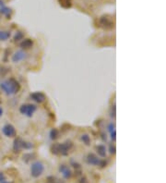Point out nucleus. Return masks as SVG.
Segmentation results:
<instances>
[{"label":"nucleus","instance_id":"9d476101","mask_svg":"<svg viewBox=\"0 0 166 183\" xmlns=\"http://www.w3.org/2000/svg\"><path fill=\"white\" fill-rule=\"evenodd\" d=\"M59 172L62 174V176L65 178H70L71 175H72V172L70 170V168L68 167H67L66 165H61L59 167Z\"/></svg>","mask_w":166,"mask_h":183},{"label":"nucleus","instance_id":"f03ea898","mask_svg":"<svg viewBox=\"0 0 166 183\" xmlns=\"http://www.w3.org/2000/svg\"><path fill=\"white\" fill-rule=\"evenodd\" d=\"M45 171V166L40 161H35L31 166V175L33 178H39Z\"/></svg>","mask_w":166,"mask_h":183},{"label":"nucleus","instance_id":"20e7f679","mask_svg":"<svg viewBox=\"0 0 166 183\" xmlns=\"http://www.w3.org/2000/svg\"><path fill=\"white\" fill-rule=\"evenodd\" d=\"M72 142L70 141H66L63 143H57V152L58 155L61 154L62 156H67L69 152V150L72 148Z\"/></svg>","mask_w":166,"mask_h":183},{"label":"nucleus","instance_id":"5701e85b","mask_svg":"<svg viewBox=\"0 0 166 183\" xmlns=\"http://www.w3.org/2000/svg\"><path fill=\"white\" fill-rule=\"evenodd\" d=\"M109 149H110V154H112V155H114V154H115V150H116V149H115V146H114V145H112V144H111Z\"/></svg>","mask_w":166,"mask_h":183},{"label":"nucleus","instance_id":"393cba45","mask_svg":"<svg viewBox=\"0 0 166 183\" xmlns=\"http://www.w3.org/2000/svg\"><path fill=\"white\" fill-rule=\"evenodd\" d=\"M111 139H112L114 141H115V139H116V131H115V130H113V131L111 132Z\"/></svg>","mask_w":166,"mask_h":183},{"label":"nucleus","instance_id":"bb28decb","mask_svg":"<svg viewBox=\"0 0 166 183\" xmlns=\"http://www.w3.org/2000/svg\"><path fill=\"white\" fill-rule=\"evenodd\" d=\"M3 115V109H2V107L0 106V117H1Z\"/></svg>","mask_w":166,"mask_h":183},{"label":"nucleus","instance_id":"ddd939ff","mask_svg":"<svg viewBox=\"0 0 166 183\" xmlns=\"http://www.w3.org/2000/svg\"><path fill=\"white\" fill-rule=\"evenodd\" d=\"M96 151L101 157H106V147L103 144H100L96 147Z\"/></svg>","mask_w":166,"mask_h":183},{"label":"nucleus","instance_id":"412c9836","mask_svg":"<svg viewBox=\"0 0 166 183\" xmlns=\"http://www.w3.org/2000/svg\"><path fill=\"white\" fill-rule=\"evenodd\" d=\"M26 149V150H29V149H31L33 148V144L31 143V142H28V141H22V149Z\"/></svg>","mask_w":166,"mask_h":183},{"label":"nucleus","instance_id":"1a4fd4ad","mask_svg":"<svg viewBox=\"0 0 166 183\" xmlns=\"http://www.w3.org/2000/svg\"><path fill=\"white\" fill-rule=\"evenodd\" d=\"M31 98L33 101H35V102H37V103H39V104H41V103H43V102L45 101V95L43 93H41V92L32 93L31 94Z\"/></svg>","mask_w":166,"mask_h":183},{"label":"nucleus","instance_id":"9b49d317","mask_svg":"<svg viewBox=\"0 0 166 183\" xmlns=\"http://www.w3.org/2000/svg\"><path fill=\"white\" fill-rule=\"evenodd\" d=\"M22 141L20 138H17L14 141V144H13V149L15 152H20L22 149Z\"/></svg>","mask_w":166,"mask_h":183},{"label":"nucleus","instance_id":"b1692460","mask_svg":"<svg viewBox=\"0 0 166 183\" xmlns=\"http://www.w3.org/2000/svg\"><path fill=\"white\" fill-rule=\"evenodd\" d=\"M114 128H115L114 124V123H110L109 126H108V130H109L110 132H112L113 130H114Z\"/></svg>","mask_w":166,"mask_h":183},{"label":"nucleus","instance_id":"423d86ee","mask_svg":"<svg viewBox=\"0 0 166 183\" xmlns=\"http://www.w3.org/2000/svg\"><path fill=\"white\" fill-rule=\"evenodd\" d=\"M2 132L7 137H13L16 135V130L14 126H12L11 124H6L2 128Z\"/></svg>","mask_w":166,"mask_h":183},{"label":"nucleus","instance_id":"4be33fe9","mask_svg":"<svg viewBox=\"0 0 166 183\" xmlns=\"http://www.w3.org/2000/svg\"><path fill=\"white\" fill-rule=\"evenodd\" d=\"M23 38V33L21 32V31H18V32H16V34H15V37H14V40L17 42V41H20V40H21Z\"/></svg>","mask_w":166,"mask_h":183},{"label":"nucleus","instance_id":"2eb2a0df","mask_svg":"<svg viewBox=\"0 0 166 183\" xmlns=\"http://www.w3.org/2000/svg\"><path fill=\"white\" fill-rule=\"evenodd\" d=\"M33 42L31 39H25L20 43V47H22L23 49H29L32 46Z\"/></svg>","mask_w":166,"mask_h":183},{"label":"nucleus","instance_id":"f257e3e1","mask_svg":"<svg viewBox=\"0 0 166 183\" xmlns=\"http://www.w3.org/2000/svg\"><path fill=\"white\" fill-rule=\"evenodd\" d=\"M0 89L7 95H13V94H16L20 91V84L14 78H9L8 80H5L0 82Z\"/></svg>","mask_w":166,"mask_h":183},{"label":"nucleus","instance_id":"6e6552de","mask_svg":"<svg viewBox=\"0 0 166 183\" xmlns=\"http://www.w3.org/2000/svg\"><path fill=\"white\" fill-rule=\"evenodd\" d=\"M101 159L98 158L97 156H95L94 154H89L88 156H87V163L89 165H92V166H100L101 164Z\"/></svg>","mask_w":166,"mask_h":183},{"label":"nucleus","instance_id":"cd10ccee","mask_svg":"<svg viewBox=\"0 0 166 183\" xmlns=\"http://www.w3.org/2000/svg\"><path fill=\"white\" fill-rule=\"evenodd\" d=\"M102 135H103V136H102V138H103V141H106V135H104V134H103H103H102Z\"/></svg>","mask_w":166,"mask_h":183},{"label":"nucleus","instance_id":"aec40b11","mask_svg":"<svg viewBox=\"0 0 166 183\" xmlns=\"http://www.w3.org/2000/svg\"><path fill=\"white\" fill-rule=\"evenodd\" d=\"M47 183H64L61 181V179L56 178V177H49L47 178Z\"/></svg>","mask_w":166,"mask_h":183},{"label":"nucleus","instance_id":"4468645a","mask_svg":"<svg viewBox=\"0 0 166 183\" xmlns=\"http://www.w3.org/2000/svg\"><path fill=\"white\" fill-rule=\"evenodd\" d=\"M11 36L10 31H1L0 30V41H7Z\"/></svg>","mask_w":166,"mask_h":183},{"label":"nucleus","instance_id":"6ab92c4d","mask_svg":"<svg viewBox=\"0 0 166 183\" xmlns=\"http://www.w3.org/2000/svg\"><path fill=\"white\" fill-rule=\"evenodd\" d=\"M34 157H35V155H34V154H31V153H30V154H25V155L23 156V161H25L26 163H28L29 161L34 159Z\"/></svg>","mask_w":166,"mask_h":183},{"label":"nucleus","instance_id":"39448f33","mask_svg":"<svg viewBox=\"0 0 166 183\" xmlns=\"http://www.w3.org/2000/svg\"><path fill=\"white\" fill-rule=\"evenodd\" d=\"M27 57V54L26 52H24L23 50H18L14 53V55L12 56L11 59H12V62L14 63H19L22 60H24L25 58Z\"/></svg>","mask_w":166,"mask_h":183},{"label":"nucleus","instance_id":"7ed1b4c3","mask_svg":"<svg viewBox=\"0 0 166 183\" xmlns=\"http://www.w3.org/2000/svg\"><path fill=\"white\" fill-rule=\"evenodd\" d=\"M36 105L35 104H22L20 107V111L22 115L27 116L29 118H31L34 114V112L36 111Z\"/></svg>","mask_w":166,"mask_h":183},{"label":"nucleus","instance_id":"a878e982","mask_svg":"<svg viewBox=\"0 0 166 183\" xmlns=\"http://www.w3.org/2000/svg\"><path fill=\"white\" fill-rule=\"evenodd\" d=\"M5 179H6V178H5V176H4V174L0 172V182L3 181V180H5Z\"/></svg>","mask_w":166,"mask_h":183},{"label":"nucleus","instance_id":"f3484780","mask_svg":"<svg viewBox=\"0 0 166 183\" xmlns=\"http://www.w3.org/2000/svg\"><path fill=\"white\" fill-rule=\"evenodd\" d=\"M80 140L83 141V143H85L86 145H90L91 144V138L88 134H82L80 136Z\"/></svg>","mask_w":166,"mask_h":183},{"label":"nucleus","instance_id":"f8f14e48","mask_svg":"<svg viewBox=\"0 0 166 183\" xmlns=\"http://www.w3.org/2000/svg\"><path fill=\"white\" fill-rule=\"evenodd\" d=\"M0 13H1L2 15H4V16H6L7 19H9L11 17L12 10L9 8H7L5 6H1V8H0Z\"/></svg>","mask_w":166,"mask_h":183},{"label":"nucleus","instance_id":"c85d7f7f","mask_svg":"<svg viewBox=\"0 0 166 183\" xmlns=\"http://www.w3.org/2000/svg\"><path fill=\"white\" fill-rule=\"evenodd\" d=\"M0 183H12V182H9V181H7V180L5 179V180L1 181V182H0Z\"/></svg>","mask_w":166,"mask_h":183},{"label":"nucleus","instance_id":"dca6fc26","mask_svg":"<svg viewBox=\"0 0 166 183\" xmlns=\"http://www.w3.org/2000/svg\"><path fill=\"white\" fill-rule=\"evenodd\" d=\"M58 3L64 9H70L72 7V0H58Z\"/></svg>","mask_w":166,"mask_h":183},{"label":"nucleus","instance_id":"a211bd4d","mask_svg":"<svg viewBox=\"0 0 166 183\" xmlns=\"http://www.w3.org/2000/svg\"><path fill=\"white\" fill-rule=\"evenodd\" d=\"M59 136V131L56 130V129H53L51 131H50V139L51 140H56Z\"/></svg>","mask_w":166,"mask_h":183},{"label":"nucleus","instance_id":"0eeeda50","mask_svg":"<svg viewBox=\"0 0 166 183\" xmlns=\"http://www.w3.org/2000/svg\"><path fill=\"white\" fill-rule=\"evenodd\" d=\"M100 25L103 27V28H104V29H112V28H114V22L109 19V18H107V17H105V16H103V17H102L101 18V20H100Z\"/></svg>","mask_w":166,"mask_h":183}]
</instances>
